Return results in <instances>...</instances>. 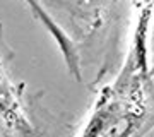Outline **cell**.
<instances>
[{"label": "cell", "mask_w": 154, "mask_h": 137, "mask_svg": "<svg viewBox=\"0 0 154 137\" xmlns=\"http://www.w3.org/2000/svg\"><path fill=\"white\" fill-rule=\"evenodd\" d=\"M154 5L137 7V19L116 77L106 86L84 127V135H130L142 127L151 101L149 33Z\"/></svg>", "instance_id": "1"}, {"label": "cell", "mask_w": 154, "mask_h": 137, "mask_svg": "<svg viewBox=\"0 0 154 137\" xmlns=\"http://www.w3.org/2000/svg\"><path fill=\"white\" fill-rule=\"evenodd\" d=\"M24 2H26V4L31 7V11L34 12L36 19H39V21L43 22L45 27L50 31V34L55 38V41L58 43V46H60L62 51H63V57H65V62H67V65H69V69H70V72L77 77V79H81V72H79V62H77V53H75V48L72 46L70 39L67 38L65 33H63L60 27L57 26L55 22L51 21V19H50L46 14H45V11L38 5V4H36V2H34V0H24Z\"/></svg>", "instance_id": "2"}, {"label": "cell", "mask_w": 154, "mask_h": 137, "mask_svg": "<svg viewBox=\"0 0 154 137\" xmlns=\"http://www.w3.org/2000/svg\"><path fill=\"white\" fill-rule=\"evenodd\" d=\"M135 5L140 7V5H154V0H134Z\"/></svg>", "instance_id": "4"}, {"label": "cell", "mask_w": 154, "mask_h": 137, "mask_svg": "<svg viewBox=\"0 0 154 137\" xmlns=\"http://www.w3.org/2000/svg\"><path fill=\"white\" fill-rule=\"evenodd\" d=\"M19 110L21 108L17 106V101L12 94L11 88L0 79V117L4 118V122L7 120L9 125L19 129L21 125H24V120H22Z\"/></svg>", "instance_id": "3"}]
</instances>
